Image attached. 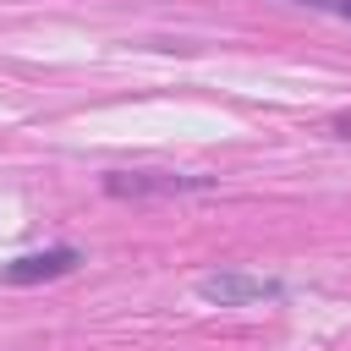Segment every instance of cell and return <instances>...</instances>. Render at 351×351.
Listing matches in <instances>:
<instances>
[{
    "label": "cell",
    "instance_id": "cell-1",
    "mask_svg": "<svg viewBox=\"0 0 351 351\" xmlns=\"http://www.w3.org/2000/svg\"><path fill=\"white\" fill-rule=\"evenodd\" d=\"M214 176H170V170H110L104 192L110 197H181V192H208Z\"/></svg>",
    "mask_w": 351,
    "mask_h": 351
},
{
    "label": "cell",
    "instance_id": "cell-2",
    "mask_svg": "<svg viewBox=\"0 0 351 351\" xmlns=\"http://www.w3.org/2000/svg\"><path fill=\"white\" fill-rule=\"evenodd\" d=\"M203 302H219V307H258V302H280L285 285L280 280H263V274H208L197 285Z\"/></svg>",
    "mask_w": 351,
    "mask_h": 351
},
{
    "label": "cell",
    "instance_id": "cell-3",
    "mask_svg": "<svg viewBox=\"0 0 351 351\" xmlns=\"http://www.w3.org/2000/svg\"><path fill=\"white\" fill-rule=\"evenodd\" d=\"M82 269V247H44V252H22L11 263H0V280L5 285H38V280H60Z\"/></svg>",
    "mask_w": 351,
    "mask_h": 351
},
{
    "label": "cell",
    "instance_id": "cell-4",
    "mask_svg": "<svg viewBox=\"0 0 351 351\" xmlns=\"http://www.w3.org/2000/svg\"><path fill=\"white\" fill-rule=\"evenodd\" d=\"M296 5H313V11H329V16L351 22V0H296Z\"/></svg>",
    "mask_w": 351,
    "mask_h": 351
},
{
    "label": "cell",
    "instance_id": "cell-5",
    "mask_svg": "<svg viewBox=\"0 0 351 351\" xmlns=\"http://www.w3.org/2000/svg\"><path fill=\"white\" fill-rule=\"evenodd\" d=\"M329 132H335V137H351V115H340V121H335Z\"/></svg>",
    "mask_w": 351,
    "mask_h": 351
}]
</instances>
